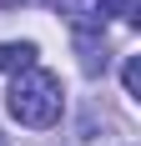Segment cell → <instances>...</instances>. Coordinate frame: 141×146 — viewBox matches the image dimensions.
Returning a JSON list of instances; mask_svg holds the SVG:
<instances>
[{"instance_id": "1", "label": "cell", "mask_w": 141, "mask_h": 146, "mask_svg": "<svg viewBox=\"0 0 141 146\" xmlns=\"http://www.w3.org/2000/svg\"><path fill=\"white\" fill-rule=\"evenodd\" d=\"M5 106H10V116L20 121V126H35V131L56 126V121H61V106H66V96H61V76L41 71V66L20 71V76L10 81Z\"/></svg>"}, {"instance_id": "2", "label": "cell", "mask_w": 141, "mask_h": 146, "mask_svg": "<svg viewBox=\"0 0 141 146\" xmlns=\"http://www.w3.org/2000/svg\"><path fill=\"white\" fill-rule=\"evenodd\" d=\"M51 5L70 20V30H76V35H106L111 0H51Z\"/></svg>"}, {"instance_id": "3", "label": "cell", "mask_w": 141, "mask_h": 146, "mask_svg": "<svg viewBox=\"0 0 141 146\" xmlns=\"http://www.w3.org/2000/svg\"><path fill=\"white\" fill-rule=\"evenodd\" d=\"M30 66H35V40H0V71L20 76Z\"/></svg>"}, {"instance_id": "4", "label": "cell", "mask_w": 141, "mask_h": 146, "mask_svg": "<svg viewBox=\"0 0 141 146\" xmlns=\"http://www.w3.org/2000/svg\"><path fill=\"white\" fill-rule=\"evenodd\" d=\"M76 50H81V71L86 76L106 71V35H76Z\"/></svg>"}, {"instance_id": "5", "label": "cell", "mask_w": 141, "mask_h": 146, "mask_svg": "<svg viewBox=\"0 0 141 146\" xmlns=\"http://www.w3.org/2000/svg\"><path fill=\"white\" fill-rule=\"evenodd\" d=\"M121 86H126V96H141V60L126 56V66H121Z\"/></svg>"}, {"instance_id": "6", "label": "cell", "mask_w": 141, "mask_h": 146, "mask_svg": "<svg viewBox=\"0 0 141 146\" xmlns=\"http://www.w3.org/2000/svg\"><path fill=\"white\" fill-rule=\"evenodd\" d=\"M0 146H5V141H0Z\"/></svg>"}]
</instances>
